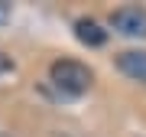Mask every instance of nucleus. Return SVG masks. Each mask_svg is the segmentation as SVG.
Here are the masks:
<instances>
[{
	"label": "nucleus",
	"instance_id": "obj_2",
	"mask_svg": "<svg viewBox=\"0 0 146 137\" xmlns=\"http://www.w3.org/2000/svg\"><path fill=\"white\" fill-rule=\"evenodd\" d=\"M110 23H114V30L123 33V36H133V39L146 36V10H140V7H123V10H117L110 16Z\"/></svg>",
	"mask_w": 146,
	"mask_h": 137
},
{
	"label": "nucleus",
	"instance_id": "obj_5",
	"mask_svg": "<svg viewBox=\"0 0 146 137\" xmlns=\"http://www.w3.org/2000/svg\"><path fill=\"white\" fill-rule=\"evenodd\" d=\"M3 23H10V3L0 0V26H3Z\"/></svg>",
	"mask_w": 146,
	"mask_h": 137
},
{
	"label": "nucleus",
	"instance_id": "obj_1",
	"mask_svg": "<svg viewBox=\"0 0 146 137\" xmlns=\"http://www.w3.org/2000/svg\"><path fill=\"white\" fill-rule=\"evenodd\" d=\"M49 79H52V85L65 98H78V95H84L91 88L94 75H91L88 65L75 62V59H58V62L49 65Z\"/></svg>",
	"mask_w": 146,
	"mask_h": 137
},
{
	"label": "nucleus",
	"instance_id": "obj_6",
	"mask_svg": "<svg viewBox=\"0 0 146 137\" xmlns=\"http://www.w3.org/2000/svg\"><path fill=\"white\" fill-rule=\"evenodd\" d=\"M10 68H13V62H10V56H7L3 49H0V75H3V72H10Z\"/></svg>",
	"mask_w": 146,
	"mask_h": 137
},
{
	"label": "nucleus",
	"instance_id": "obj_3",
	"mask_svg": "<svg viewBox=\"0 0 146 137\" xmlns=\"http://www.w3.org/2000/svg\"><path fill=\"white\" fill-rule=\"evenodd\" d=\"M117 68L136 82H146V52L143 49H127L117 56Z\"/></svg>",
	"mask_w": 146,
	"mask_h": 137
},
{
	"label": "nucleus",
	"instance_id": "obj_4",
	"mask_svg": "<svg viewBox=\"0 0 146 137\" xmlns=\"http://www.w3.org/2000/svg\"><path fill=\"white\" fill-rule=\"evenodd\" d=\"M75 36H78V42L98 49V46H104V42H107V30H101L94 20H78V23H75Z\"/></svg>",
	"mask_w": 146,
	"mask_h": 137
}]
</instances>
